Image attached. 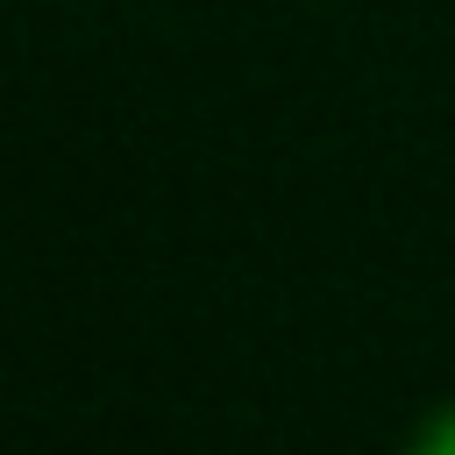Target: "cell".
<instances>
[{"label": "cell", "instance_id": "cell-1", "mask_svg": "<svg viewBox=\"0 0 455 455\" xmlns=\"http://www.w3.org/2000/svg\"><path fill=\"white\" fill-rule=\"evenodd\" d=\"M412 455H455V412H441V419L412 441Z\"/></svg>", "mask_w": 455, "mask_h": 455}]
</instances>
